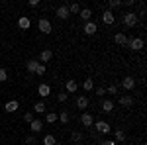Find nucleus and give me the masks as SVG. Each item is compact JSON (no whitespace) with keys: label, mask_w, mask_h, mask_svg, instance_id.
<instances>
[{"label":"nucleus","mask_w":147,"mask_h":145,"mask_svg":"<svg viewBox=\"0 0 147 145\" xmlns=\"http://www.w3.org/2000/svg\"><path fill=\"white\" fill-rule=\"evenodd\" d=\"M137 22H139V18H137L136 12H127V14H124V26L125 28H136Z\"/></svg>","instance_id":"obj_1"},{"label":"nucleus","mask_w":147,"mask_h":145,"mask_svg":"<svg viewBox=\"0 0 147 145\" xmlns=\"http://www.w3.org/2000/svg\"><path fill=\"white\" fill-rule=\"evenodd\" d=\"M92 125H94V129H96L98 134H110V132H112L110 123H108V122H104V120H100V122H94Z\"/></svg>","instance_id":"obj_2"},{"label":"nucleus","mask_w":147,"mask_h":145,"mask_svg":"<svg viewBox=\"0 0 147 145\" xmlns=\"http://www.w3.org/2000/svg\"><path fill=\"white\" fill-rule=\"evenodd\" d=\"M125 45H129V49H134V51H141L143 49V39L141 37H131V39H127Z\"/></svg>","instance_id":"obj_3"},{"label":"nucleus","mask_w":147,"mask_h":145,"mask_svg":"<svg viewBox=\"0 0 147 145\" xmlns=\"http://www.w3.org/2000/svg\"><path fill=\"white\" fill-rule=\"evenodd\" d=\"M37 28H39V32H41V34H51V30H53V28H51V22L45 20V18H41V20H39Z\"/></svg>","instance_id":"obj_4"},{"label":"nucleus","mask_w":147,"mask_h":145,"mask_svg":"<svg viewBox=\"0 0 147 145\" xmlns=\"http://www.w3.org/2000/svg\"><path fill=\"white\" fill-rule=\"evenodd\" d=\"M102 22L106 24V26H112L114 22H116V16H114L112 10H104V14H102Z\"/></svg>","instance_id":"obj_5"},{"label":"nucleus","mask_w":147,"mask_h":145,"mask_svg":"<svg viewBox=\"0 0 147 145\" xmlns=\"http://www.w3.org/2000/svg\"><path fill=\"white\" fill-rule=\"evenodd\" d=\"M96 30H98V26L92 22V20H90V22H86V24H84V28H82V32H84L86 35H94V34H96Z\"/></svg>","instance_id":"obj_6"},{"label":"nucleus","mask_w":147,"mask_h":145,"mask_svg":"<svg viewBox=\"0 0 147 145\" xmlns=\"http://www.w3.org/2000/svg\"><path fill=\"white\" fill-rule=\"evenodd\" d=\"M69 16V4H63V6H59L57 8V18H61V20H67Z\"/></svg>","instance_id":"obj_7"},{"label":"nucleus","mask_w":147,"mask_h":145,"mask_svg":"<svg viewBox=\"0 0 147 145\" xmlns=\"http://www.w3.org/2000/svg\"><path fill=\"white\" fill-rule=\"evenodd\" d=\"M80 123H82L84 127H90L92 123H94V118H92V114H88V112H84V114L80 116Z\"/></svg>","instance_id":"obj_8"},{"label":"nucleus","mask_w":147,"mask_h":145,"mask_svg":"<svg viewBox=\"0 0 147 145\" xmlns=\"http://www.w3.org/2000/svg\"><path fill=\"white\" fill-rule=\"evenodd\" d=\"M77 90H79L77 80H75V78H69L67 82H65V92H77Z\"/></svg>","instance_id":"obj_9"},{"label":"nucleus","mask_w":147,"mask_h":145,"mask_svg":"<svg viewBox=\"0 0 147 145\" xmlns=\"http://www.w3.org/2000/svg\"><path fill=\"white\" fill-rule=\"evenodd\" d=\"M37 92H39V96H41V98H45V96H49V94H51V86H49V84H45V82H41V84L37 86Z\"/></svg>","instance_id":"obj_10"},{"label":"nucleus","mask_w":147,"mask_h":145,"mask_svg":"<svg viewBox=\"0 0 147 145\" xmlns=\"http://www.w3.org/2000/svg\"><path fill=\"white\" fill-rule=\"evenodd\" d=\"M80 20H82V22L86 24V22H90V18H92V10L90 8H80Z\"/></svg>","instance_id":"obj_11"},{"label":"nucleus","mask_w":147,"mask_h":145,"mask_svg":"<svg viewBox=\"0 0 147 145\" xmlns=\"http://www.w3.org/2000/svg\"><path fill=\"white\" fill-rule=\"evenodd\" d=\"M122 86H124L125 90H131L134 86H136V78H134V77H124V80H122Z\"/></svg>","instance_id":"obj_12"},{"label":"nucleus","mask_w":147,"mask_h":145,"mask_svg":"<svg viewBox=\"0 0 147 145\" xmlns=\"http://www.w3.org/2000/svg\"><path fill=\"white\" fill-rule=\"evenodd\" d=\"M18 108H20V102L18 100H8L6 104H4V110L6 112H16Z\"/></svg>","instance_id":"obj_13"},{"label":"nucleus","mask_w":147,"mask_h":145,"mask_svg":"<svg viewBox=\"0 0 147 145\" xmlns=\"http://www.w3.org/2000/svg\"><path fill=\"white\" fill-rule=\"evenodd\" d=\"M37 67H39V61H37V59H30V61L26 63L28 73H35V71H37Z\"/></svg>","instance_id":"obj_14"},{"label":"nucleus","mask_w":147,"mask_h":145,"mask_svg":"<svg viewBox=\"0 0 147 145\" xmlns=\"http://www.w3.org/2000/svg\"><path fill=\"white\" fill-rule=\"evenodd\" d=\"M51 57H53V51H51V49H43V51H41V55H39L41 65H43V63H47V61H51Z\"/></svg>","instance_id":"obj_15"},{"label":"nucleus","mask_w":147,"mask_h":145,"mask_svg":"<svg viewBox=\"0 0 147 145\" xmlns=\"http://www.w3.org/2000/svg\"><path fill=\"white\" fill-rule=\"evenodd\" d=\"M120 106L131 108V106H134V98H131V96H120Z\"/></svg>","instance_id":"obj_16"},{"label":"nucleus","mask_w":147,"mask_h":145,"mask_svg":"<svg viewBox=\"0 0 147 145\" xmlns=\"http://www.w3.org/2000/svg\"><path fill=\"white\" fill-rule=\"evenodd\" d=\"M77 108H79V110H86V108H88V98H86V96H79V98H77Z\"/></svg>","instance_id":"obj_17"},{"label":"nucleus","mask_w":147,"mask_h":145,"mask_svg":"<svg viewBox=\"0 0 147 145\" xmlns=\"http://www.w3.org/2000/svg\"><path fill=\"white\" fill-rule=\"evenodd\" d=\"M30 127H32L34 134H39V132L43 129V122H41V120H34V122L30 123Z\"/></svg>","instance_id":"obj_18"},{"label":"nucleus","mask_w":147,"mask_h":145,"mask_svg":"<svg viewBox=\"0 0 147 145\" xmlns=\"http://www.w3.org/2000/svg\"><path fill=\"white\" fill-rule=\"evenodd\" d=\"M18 26H20L22 30H30V26H32V20H30L28 16H22V18L18 20Z\"/></svg>","instance_id":"obj_19"},{"label":"nucleus","mask_w":147,"mask_h":145,"mask_svg":"<svg viewBox=\"0 0 147 145\" xmlns=\"http://www.w3.org/2000/svg\"><path fill=\"white\" fill-rule=\"evenodd\" d=\"M102 112H106V114H110V112H114V102L112 100H102Z\"/></svg>","instance_id":"obj_20"},{"label":"nucleus","mask_w":147,"mask_h":145,"mask_svg":"<svg viewBox=\"0 0 147 145\" xmlns=\"http://www.w3.org/2000/svg\"><path fill=\"white\" fill-rule=\"evenodd\" d=\"M114 41H116L118 45H125V43H127V37H125V35L122 34V32H120V34H116V35H114Z\"/></svg>","instance_id":"obj_21"},{"label":"nucleus","mask_w":147,"mask_h":145,"mask_svg":"<svg viewBox=\"0 0 147 145\" xmlns=\"http://www.w3.org/2000/svg\"><path fill=\"white\" fill-rule=\"evenodd\" d=\"M47 108H45V102H35L34 104V112L35 114H43Z\"/></svg>","instance_id":"obj_22"},{"label":"nucleus","mask_w":147,"mask_h":145,"mask_svg":"<svg viewBox=\"0 0 147 145\" xmlns=\"http://www.w3.org/2000/svg\"><path fill=\"white\" fill-rule=\"evenodd\" d=\"M55 135H51V134H47L45 137H43V145H55Z\"/></svg>","instance_id":"obj_23"},{"label":"nucleus","mask_w":147,"mask_h":145,"mask_svg":"<svg viewBox=\"0 0 147 145\" xmlns=\"http://www.w3.org/2000/svg\"><path fill=\"white\" fill-rule=\"evenodd\" d=\"M82 88L86 90V92H90V90L94 88V82H92V78H86V80L82 82Z\"/></svg>","instance_id":"obj_24"},{"label":"nucleus","mask_w":147,"mask_h":145,"mask_svg":"<svg viewBox=\"0 0 147 145\" xmlns=\"http://www.w3.org/2000/svg\"><path fill=\"white\" fill-rule=\"evenodd\" d=\"M69 120H71L69 112H61V114H59V122L61 123H69Z\"/></svg>","instance_id":"obj_25"},{"label":"nucleus","mask_w":147,"mask_h":145,"mask_svg":"<svg viewBox=\"0 0 147 145\" xmlns=\"http://www.w3.org/2000/svg\"><path fill=\"white\" fill-rule=\"evenodd\" d=\"M45 122L47 123H55L57 122V114H55V112H49V114L45 116Z\"/></svg>","instance_id":"obj_26"},{"label":"nucleus","mask_w":147,"mask_h":145,"mask_svg":"<svg viewBox=\"0 0 147 145\" xmlns=\"http://www.w3.org/2000/svg\"><path fill=\"white\" fill-rule=\"evenodd\" d=\"M114 135H116V141H125V134L122 132V129H116Z\"/></svg>","instance_id":"obj_27"},{"label":"nucleus","mask_w":147,"mask_h":145,"mask_svg":"<svg viewBox=\"0 0 147 145\" xmlns=\"http://www.w3.org/2000/svg\"><path fill=\"white\" fill-rule=\"evenodd\" d=\"M79 12H80L79 4H69V14H79Z\"/></svg>","instance_id":"obj_28"},{"label":"nucleus","mask_w":147,"mask_h":145,"mask_svg":"<svg viewBox=\"0 0 147 145\" xmlns=\"http://www.w3.org/2000/svg\"><path fill=\"white\" fill-rule=\"evenodd\" d=\"M80 139H82V134H80V132H73V134H71V141H77V143H79Z\"/></svg>","instance_id":"obj_29"},{"label":"nucleus","mask_w":147,"mask_h":145,"mask_svg":"<svg viewBox=\"0 0 147 145\" xmlns=\"http://www.w3.org/2000/svg\"><path fill=\"white\" fill-rule=\"evenodd\" d=\"M108 6H110V8H120V6H124V4H122V0H110Z\"/></svg>","instance_id":"obj_30"},{"label":"nucleus","mask_w":147,"mask_h":145,"mask_svg":"<svg viewBox=\"0 0 147 145\" xmlns=\"http://www.w3.org/2000/svg\"><path fill=\"white\" fill-rule=\"evenodd\" d=\"M4 80H8V71L0 67V82H4Z\"/></svg>","instance_id":"obj_31"},{"label":"nucleus","mask_w":147,"mask_h":145,"mask_svg":"<svg viewBox=\"0 0 147 145\" xmlns=\"http://www.w3.org/2000/svg\"><path fill=\"white\" fill-rule=\"evenodd\" d=\"M67 98H69L67 92H59L57 94V102H67Z\"/></svg>","instance_id":"obj_32"},{"label":"nucleus","mask_w":147,"mask_h":145,"mask_svg":"<svg viewBox=\"0 0 147 145\" xmlns=\"http://www.w3.org/2000/svg\"><path fill=\"white\" fill-rule=\"evenodd\" d=\"M24 122H26V123H32V122H34V114H32V112H26V116H24Z\"/></svg>","instance_id":"obj_33"},{"label":"nucleus","mask_w":147,"mask_h":145,"mask_svg":"<svg viewBox=\"0 0 147 145\" xmlns=\"http://www.w3.org/2000/svg\"><path fill=\"white\" fill-rule=\"evenodd\" d=\"M106 92H110V94H116V92H118V86H116V84H110V86L106 88Z\"/></svg>","instance_id":"obj_34"},{"label":"nucleus","mask_w":147,"mask_h":145,"mask_svg":"<svg viewBox=\"0 0 147 145\" xmlns=\"http://www.w3.org/2000/svg\"><path fill=\"white\" fill-rule=\"evenodd\" d=\"M94 92H96L98 96H104V94H106V88H104V86H98V88H94Z\"/></svg>","instance_id":"obj_35"},{"label":"nucleus","mask_w":147,"mask_h":145,"mask_svg":"<svg viewBox=\"0 0 147 145\" xmlns=\"http://www.w3.org/2000/svg\"><path fill=\"white\" fill-rule=\"evenodd\" d=\"M45 65H41V63H39V67H37V71H35V73H37V75H45Z\"/></svg>","instance_id":"obj_36"},{"label":"nucleus","mask_w":147,"mask_h":145,"mask_svg":"<svg viewBox=\"0 0 147 145\" xmlns=\"http://www.w3.org/2000/svg\"><path fill=\"white\" fill-rule=\"evenodd\" d=\"M35 141H37V139H35L34 135H28V137H26V143H28V145H34Z\"/></svg>","instance_id":"obj_37"},{"label":"nucleus","mask_w":147,"mask_h":145,"mask_svg":"<svg viewBox=\"0 0 147 145\" xmlns=\"http://www.w3.org/2000/svg\"><path fill=\"white\" fill-rule=\"evenodd\" d=\"M37 4H39V0H30V6H32V8H35Z\"/></svg>","instance_id":"obj_38"},{"label":"nucleus","mask_w":147,"mask_h":145,"mask_svg":"<svg viewBox=\"0 0 147 145\" xmlns=\"http://www.w3.org/2000/svg\"><path fill=\"white\" fill-rule=\"evenodd\" d=\"M100 145H116V141H102Z\"/></svg>","instance_id":"obj_39"},{"label":"nucleus","mask_w":147,"mask_h":145,"mask_svg":"<svg viewBox=\"0 0 147 145\" xmlns=\"http://www.w3.org/2000/svg\"><path fill=\"white\" fill-rule=\"evenodd\" d=\"M79 145H84V143H79Z\"/></svg>","instance_id":"obj_40"},{"label":"nucleus","mask_w":147,"mask_h":145,"mask_svg":"<svg viewBox=\"0 0 147 145\" xmlns=\"http://www.w3.org/2000/svg\"><path fill=\"white\" fill-rule=\"evenodd\" d=\"M143 145H145V143H143Z\"/></svg>","instance_id":"obj_41"}]
</instances>
